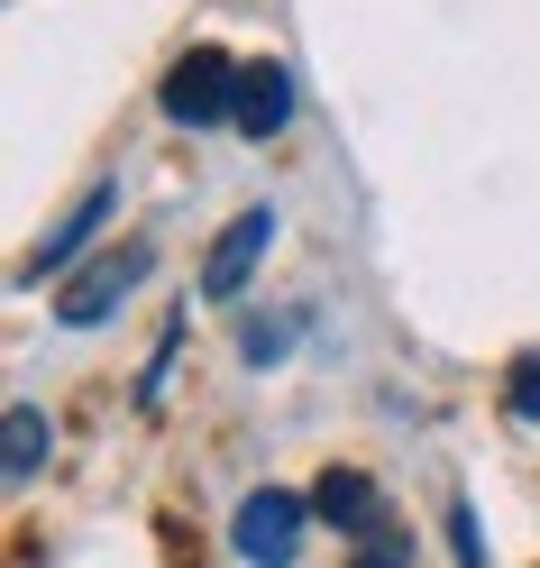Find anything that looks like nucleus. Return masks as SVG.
Masks as SVG:
<instances>
[{"label":"nucleus","mask_w":540,"mask_h":568,"mask_svg":"<svg viewBox=\"0 0 540 568\" xmlns=\"http://www.w3.org/2000/svg\"><path fill=\"white\" fill-rule=\"evenodd\" d=\"M147 266H156L147 247H111V257L74 266V275H64V294H55V322H64V331H92V322H111V312H120V294H129V284L147 275Z\"/></svg>","instance_id":"3"},{"label":"nucleus","mask_w":540,"mask_h":568,"mask_svg":"<svg viewBox=\"0 0 540 568\" xmlns=\"http://www.w3.org/2000/svg\"><path fill=\"white\" fill-rule=\"evenodd\" d=\"M513 413H522V422H540V358H522V367H513Z\"/></svg>","instance_id":"9"},{"label":"nucleus","mask_w":540,"mask_h":568,"mask_svg":"<svg viewBox=\"0 0 540 568\" xmlns=\"http://www.w3.org/2000/svg\"><path fill=\"white\" fill-rule=\"evenodd\" d=\"M357 568H404V531H385V541H357Z\"/></svg>","instance_id":"10"},{"label":"nucleus","mask_w":540,"mask_h":568,"mask_svg":"<svg viewBox=\"0 0 540 568\" xmlns=\"http://www.w3.org/2000/svg\"><path fill=\"white\" fill-rule=\"evenodd\" d=\"M266 247H275V211H238V221L211 239V257H202V294H221V303H230L238 284L257 275V257H266Z\"/></svg>","instance_id":"4"},{"label":"nucleus","mask_w":540,"mask_h":568,"mask_svg":"<svg viewBox=\"0 0 540 568\" xmlns=\"http://www.w3.org/2000/svg\"><path fill=\"white\" fill-rule=\"evenodd\" d=\"M165 120H184V129L238 120V64H230L221 47H193V55L165 74Z\"/></svg>","instance_id":"2"},{"label":"nucleus","mask_w":540,"mask_h":568,"mask_svg":"<svg viewBox=\"0 0 540 568\" xmlns=\"http://www.w3.org/2000/svg\"><path fill=\"white\" fill-rule=\"evenodd\" d=\"M294 120V83H284V64H238V129L247 138H275Z\"/></svg>","instance_id":"7"},{"label":"nucleus","mask_w":540,"mask_h":568,"mask_svg":"<svg viewBox=\"0 0 540 568\" xmlns=\"http://www.w3.org/2000/svg\"><path fill=\"white\" fill-rule=\"evenodd\" d=\"M303 531H312V505H303V495H284V486H257L230 514V541H238L247 568H294L303 559Z\"/></svg>","instance_id":"1"},{"label":"nucleus","mask_w":540,"mask_h":568,"mask_svg":"<svg viewBox=\"0 0 540 568\" xmlns=\"http://www.w3.org/2000/svg\"><path fill=\"white\" fill-rule=\"evenodd\" d=\"M312 514L339 523L348 541H385V531H394V523H385V495L357 477V468H330V477H320V486H312Z\"/></svg>","instance_id":"5"},{"label":"nucleus","mask_w":540,"mask_h":568,"mask_svg":"<svg viewBox=\"0 0 540 568\" xmlns=\"http://www.w3.org/2000/svg\"><path fill=\"white\" fill-rule=\"evenodd\" d=\"M111 211H120V193H111V184H92V193H83L74 211H64V221H55V239H47V247H38V257H28L19 275H28V284H47V275H64V266H74L83 247L101 239V221H111Z\"/></svg>","instance_id":"6"},{"label":"nucleus","mask_w":540,"mask_h":568,"mask_svg":"<svg viewBox=\"0 0 540 568\" xmlns=\"http://www.w3.org/2000/svg\"><path fill=\"white\" fill-rule=\"evenodd\" d=\"M47 413L38 404H10V449H0V468H10V486H28V477H38V458H47Z\"/></svg>","instance_id":"8"}]
</instances>
